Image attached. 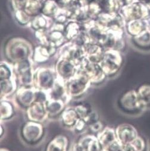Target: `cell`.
<instances>
[{"label": "cell", "instance_id": "cell-1", "mask_svg": "<svg viewBox=\"0 0 150 151\" xmlns=\"http://www.w3.org/2000/svg\"><path fill=\"white\" fill-rule=\"evenodd\" d=\"M119 105L124 114L132 116L139 115L146 111L139 102L136 90L124 93L119 100Z\"/></svg>", "mask_w": 150, "mask_h": 151}, {"label": "cell", "instance_id": "cell-2", "mask_svg": "<svg viewBox=\"0 0 150 151\" xmlns=\"http://www.w3.org/2000/svg\"><path fill=\"white\" fill-rule=\"evenodd\" d=\"M91 83L86 75L80 71L65 82V88L69 96L76 97L82 94Z\"/></svg>", "mask_w": 150, "mask_h": 151}, {"label": "cell", "instance_id": "cell-3", "mask_svg": "<svg viewBox=\"0 0 150 151\" xmlns=\"http://www.w3.org/2000/svg\"><path fill=\"white\" fill-rule=\"evenodd\" d=\"M121 64L120 55L117 52H110L103 56L99 65L106 75H113L119 70Z\"/></svg>", "mask_w": 150, "mask_h": 151}, {"label": "cell", "instance_id": "cell-4", "mask_svg": "<svg viewBox=\"0 0 150 151\" xmlns=\"http://www.w3.org/2000/svg\"><path fill=\"white\" fill-rule=\"evenodd\" d=\"M78 71L85 74L91 83H98L103 81L106 74L100 65L88 60H84Z\"/></svg>", "mask_w": 150, "mask_h": 151}, {"label": "cell", "instance_id": "cell-5", "mask_svg": "<svg viewBox=\"0 0 150 151\" xmlns=\"http://www.w3.org/2000/svg\"><path fill=\"white\" fill-rule=\"evenodd\" d=\"M115 132L117 140L123 146L132 143L139 136L136 128L129 124L119 125Z\"/></svg>", "mask_w": 150, "mask_h": 151}, {"label": "cell", "instance_id": "cell-6", "mask_svg": "<svg viewBox=\"0 0 150 151\" xmlns=\"http://www.w3.org/2000/svg\"><path fill=\"white\" fill-rule=\"evenodd\" d=\"M56 80L54 73L49 69H42L39 70L36 74H34V83L38 89L44 91L51 90Z\"/></svg>", "mask_w": 150, "mask_h": 151}, {"label": "cell", "instance_id": "cell-7", "mask_svg": "<svg viewBox=\"0 0 150 151\" xmlns=\"http://www.w3.org/2000/svg\"><path fill=\"white\" fill-rule=\"evenodd\" d=\"M18 75L19 83L23 86H29L34 83V73L31 72L30 64L28 61L24 60L19 63L15 68Z\"/></svg>", "mask_w": 150, "mask_h": 151}, {"label": "cell", "instance_id": "cell-8", "mask_svg": "<svg viewBox=\"0 0 150 151\" xmlns=\"http://www.w3.org/2000/svg\"><path fill=\"white\" fill-rule=\"evenodd\" d=\"M45 103L35 102L32 105H31L28 109L29 119L36 122H42L46 119L49 114L46 109Z\"/></svg>", "mask_w": 150, "mask_h": 151}, {"label": "cell", "instance_id": "cell-9", "mask_svg": "<svg viewBox=\"0 0 150 151\" xmlns=\"http://www.w3.org/2000/svg\"><path fill=\"white\" fill-rule=\"evenodd\" d=\"M24 139L30 142H36L42 135V127L36 122H30L24 125L23 130Z\"/></svg>", "mask_w": 150, "mask_h": 151}, {"label": "cell", "instance_id": "cell-10", "mask_svg": "<svg viewBox=\"0 0 150 151\" xmlns=\"http://www.w3.org/2000/svg\"><path fill=\"white\" fill-rule=\"evenodd\" d=\"M57 73L59 78L63 80L64 82L69 80L76 74V71L75 65L69 59L63 60L57 65Z\"/></svg>", "mask_w": 150, "mask_h": 151}, {"label": "cell", "instance_id": "cell-11", "mask_svg": "<svg viewBox=\"0 0 150 151\" xmlns=\"http://www.w3.org/2000/svg\"><path fill=\"white\" fill-rule=\"evenodd\" d=\"M34 88H27L23 87L17 92V97L19 102L24 106H30L32 105L36 99V94L38 90Z\"/></svg>", "mask_w": 150, "mask_h": 151}, {"label": "cell", "instance_id": "cell-12", "mask_svg": "<svg viewBox=\"0 0 150 151\" xmlns=\"http://www.w3.org/2000/svg\"><path fill=\"white\" fill-rule=\"evenodd\" d=\"M139 102L146 110L150 108V83L141 85L136 89Z\"/></svg>", "mask_w": 150, "mask_h": 151}, {"label": "cell", "instance_id": "cell-13", "mask_svg": "<svg viewBox=\"0 0 150 151\" xmlns=\"http://www.w3.org/2000/svg\"><path fill=\"white\" fill-rule=\"evenodd\" d=\"M98 139L104 150L112 143L117 140L116 132L109 128H107L102 132H100L98 136Z\"/></svg>", "mask_w": 150, "mask_h": 151}, {"label": "cell", "instance_id": "cell-14", "mask_svg": "<svg viewBox=\"0 0 150 151\" xmlns=\"http://www.w3.org/2000/svg\"><path fill=\"white\" fill-rule=\"evenodd\" d=\"M67 142L64 136H57L48 145L46 151H66Z\"/></svg>", "mask_w": 150, "mask_h": 151}, {"label": "cell", "instance_id": "cell-15", "mask_svg": "<svg viewBox=\"0 0 150 151\" xmlns=\"http://www.w3.org/2000/svg\"><path fill=\"white\" fill-rule=\"evenodd\" d=\"M45 106L48 114L56 115L63 110L64 103L61 99H50L45 103Z\"/></svg>", "mask_w": 150, "mask_h": 151}, {"label": "cell", "instance_id": "cell-16", "mask_svg": "<svg viewBox=\"0 0 150 151\" xmlns=\"http://www.w3.org/2000/svg\"><path fill=\"white\" fill-rule=\"evenodd\" d=\"M63 123L68 127H74L81 119L75 109H70L63 112L62 115Z\"/></svg>", "mask_w": 150, "mask_h": 151}, {"label": "cell", "instance_id": "cell-17", "mask_svg": "<svg viewBox=\"0 0 150 151\" xmlns=\"http://www.w3.org/2000/svg\"><path fill=\"white\" fill-rule=\"evenodd\" d=\"M1 80V97L11 94L16 90V82L13 79Z\"/></svg>", "mask_w": 150, "mask_h": 151}, {"label": "cell", "instance_id": "cell-18", "mask_svg": "<svg viewBox=\"0 0 150 151\" xmlns=\"http://www.w3.org/2000/svg\"><path fill=\"white\" fill-rule=\"evenodd\" d=\"M13 114V109L11 105L7 102H2L1 104V118H8Z\"/></svg>", "mask_w": 150, "mask_h": 151}, {"label": "cell", "instance_id": "cell-19", "mask_svg": "<svg viewBox=\"0 0 150 151\" xmlns=\"http://www.w3.org/2000/svg\"><path fill=\"white\" fill-rule=\"evenodd\" d=\"M11 72L10 69L6 66L3 65H1V80H5L11 78Z\"/></svg>", "mask_w": 150, "mask_h": 151}, {"label": "cell", "instance_id": "cell-20", "mask_svg": "<svg viewBox=\"0 0 150 151\" xmlns=\"http://www.w3.org/2000/svg\"><path fill=\"white\" fill-rule=\"evenodd\" d=\"M122 151H140L136 146L133 143H130L127 145L123 146V148Z\"/></svg>", "mask_w": 150, "mask_h": 151}, {"label": "cell", "instance_id": "cell-21", "mask_svg": "<svg viewBox=\"0 0 150 151\" xmlns=\"http://www.w3.org/2000/svg\"><path fill=\"white\" fill-rule=\"evenodd\" d=\"M103 127V125L99 122H95L92 124H91V130L94 132H96L99 131Z\"/></svg>", "mask_w": 150, "mask_h": 151}, {"label": "cell", "instance_id": "cell-22", "mask_svg": "<svg viewBox=\"0 0 150 151\" xmlns=\"http://www.w3.org/2000/svg\"><path fill=\"white\" fill-rule=\"evenodd\" d=\"M1 151H9V150H6V149H2Z\"/></svg>", "mask_w": 150, "mask_h": 151}, {"label": "cell", "instance_id": "cell-23", "mask_svg": "<svg viewBox=\"0 0 150 151\" xmlns=\"http://www.w3.org/2000/svg\"><path fill=\"white\" fill-rule=\"evenodd\" d=\"M149 151H150V145H149Z\"/></svg>", "mask_w": 150, "mask_h": 151}]
</instances>
